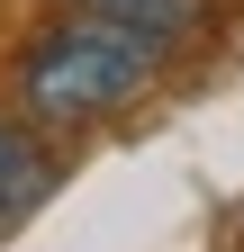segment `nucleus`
<instances>
[{
  "label": "nucleus",
  "instance_id": "obj_1",
  "mask_svg": "<svg viewBox=\"0 0 244 252\" xmlns=\"http://www.w3.org/2000/svg\"><path fill=\"white\" fill-rule=\"evenodd\" d=\"M154 72H163V45H154V36L73 9L37 54H27L18 99H27L37 126H90V117H118L127 99H145V81H154Z\"/></svg>",
  "mask_w": 244,
  "mask_h": 252
},
{
  "label": "nucleus",
  "instance_id": "obj_2",
  "mask_svg": "<svg viewBox=\"0 0 244 252\" xmlns=\"http://www.w3.org/2000/svg\"><path fill=\"white\" fill-rule=\"evenodd\" d=\"M45 180H54V171H45V153L27 144L18 126H0V225H18V216L45 198Z\"/></svg>",
  "mask_w": 244,
  "mask_h": 252
},
{
  "label": "nucleus",
  "instance_id": "obj_3",
  "mask_svg": "<svg viewBox=\"0 0 244 252\" xmlns=\"http://www.w3.org/2000/svg\"><path fill=\"white\" fill-rule=\"evenodd\" d=\"M73 9L118 18V27H136V36H154V45H172V36L199 27V0H73Z\"/></svg>",
  "mask_w": 244,
  "mask_h": 252
}]
</instances>
